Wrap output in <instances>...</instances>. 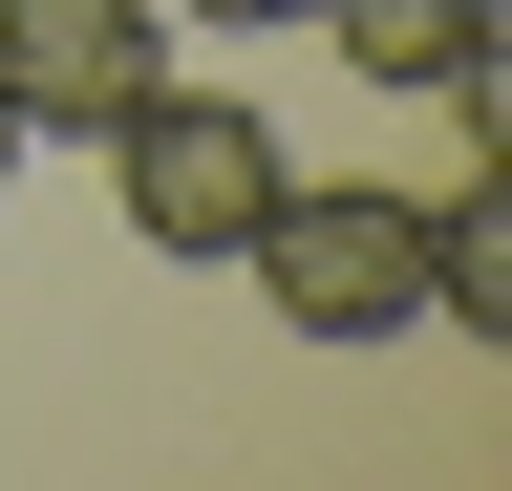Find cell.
<instances>
[{
	"label": "cell",
	"mask_w": 512,
	"mask_h": 491,
	"mask_svg": "<svg viewBox=\"0 0 512 491\" xmlns=\"http://www.w3.org/2000/svg\"><path fill=\"white\" fill-rule=\"evenodd\" d=\"M171 86V22L150 0H0V107H22V129H128V107Z\"/></svg>",
	"instance_id": "3"
},
{
	"label": "cell",
	"mask_w": 512,
	"mask_h": 491,
	"mask_svg": "<svg viewBox=\"0 0 512 491\" xmlns=\"http://www.w3.org/2000/svg\"><path fill=\"white\" fill-rule=\"evenodd\" d=\"M278 171H299V150L256 129L235 86H150V107H128V129H107V193H128V235H150L171 278H214L235 235L278 214Z\"/></svg>",
	"instance_id": "2"
},
{
	"label": "cell",
	"mask_w": 512,
	"mask_h": 491,
	"mask_svg": "<svg viewBox=\"0 0 512 491\" xmlns=\"http://www.w3.org/2000/svg\"><path fill=\"white\" fill-rule=\"evenodd\" d=\"M320 22H342V65L384 107H448V86L491 65V0H320Z\"/></svg>",
	"instance_id": "4"
},
{
	"label": "cell",
	"mask_w": 512,
	"mask_h": 491,
	"mask_svg": "<svg viewBox=\"0 0 512 491\" xmlns=\"http://www.w3.org/2000/svg\"><path fill=\"white\" fill-rule=\"evenodd\" d=\"M171 22H235V43H278V22H320V0H171Z\"/></svg>",
	"instance_id": "5"
},
{
	"label": "cell",
	"mask_w": 512,
	"mask_h": 491,
	"mask_svg": "<svg viewBox=\"0 0 512 491\" xmlns=\"http://www.w3.org/2000/svg\"><path fill=\"white\" fill-rule=\"evenodd\" d=\"M0 171H22V107H0Z\"/></svg>",
	"instance_id": "6"
},
{
	"label": "cell",
	"mask_w": 512,
	"mask_h": 491,
	"mask_svg": "<svg viewBox=\"0 0 512 491\" xmlns=\"http://www.w3.org/2000/svg\"><path fill=\"white\" fill-rule=\"evenodd\" d=\"M235 278H256L278 342H427V321H448L427 193H363V171H278V214L235 235Z\"/></svg>",
	"instance_id": "1"
}]
</instances>
